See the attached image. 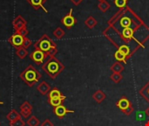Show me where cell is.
I'll list each match as a JSON object with an SVG mask.
<instances>
[{
	"instance_id": "6da1fadb",
	"label": "cell",
	"mask_w": 149,
	"mask_h": 126,
	"mask_svg": "<svg viewBox=\"0 0 149 126\" xmlns=\"http://www.w3.org/2000/svg\"><path fill=\"white\" fill-rule=\"evenodd\" d=\"M19 77L25 82V84H27V86L32 87L38 82V81L41 79L42 75L38 72V70H37L32 65H29L19 75Z\"/></svg>"
},
{
	"instance_id": "7a4b0ae2",
	"label": "cell",
	"mask_w": 149,
	"mask_h": 126,
	"mask_svg": "<svg viewBox=\"0 0 149 126\" xmlns=\"http://www.w3.org/2000/svg\"><path fill=\"white\" fill-rule=\"evenodd\" d=\"M64 67L58 60L54 57H51L42 66V69L52 79H54L62 70Z\"/></svg>"
},
{
	"instance_id": "3957f363",
	"label": "cell",
	"mask_w": 149,
	"mask_h": 126,
	"mask_svg": "<svg viewBox=\"0 0 149 126\" xmlns=\"http://www.w3.org/2000/svg\"><path fill=\"white\" fill-rule=\"evenodd\" d=\"M34 47L35 49H38L46 53L52 47H56V44L47 34H44L38 40L34 43Z\"/></svg>"
},
{
	"instance_id": "277c9868",
	"label": "cell",
	"mask_w": 149,
	"mask_h": 126,
	"mask_svg": "<svg viewBox=\"0 0 149 126\" xmlns=\"http://www.w3.org/2000/svg\"><path fill=\"white\" fill-rule=\"evenodd\" d=\"M47 56L48 55L45 52H43L38 49H34L30 54L31 60L37 65H40L41 63H44V61Z\"/></svg>"
},
{
	"instance_id": "5b68a950",
	"label": "cell",
	"mask_w": 149,
	"mask_h": 126,
	"mask_svg": "<svg viewBox=\"0 0 149 126\" xmlns=\"http://www.w3.org/2000/svg\"><path fill=\"white\" fill-rule=\"evenodd\" d=\"M8 42L16 49L23 46V43H24V37L21 36L17 32H15L9 39H8Z\"/></svg>"
},
{
	"instance_id": "8992f818",
	"label": "cell",
	"mask_w": 149,
	"mask_h": 126,
	"mask_svg": "<svg viewBox=\"0 0 149 126\" xmlns=\"http://www.w3.org/2000/svg\"><path fill=\"white\" fill-rule=\"evenodd\" d=\"M26 24H27L26 23V20L21 15H17L14 18V20L12 21V25H13V28H14L15 32L22 29L24 26H26Z\"/></svg>"
},
{
	"instance_id": "52a82bcc",
	"label": "cell",
	"mask_w": 149,
	"mask_h": 126,
	"mask_svg": "<svg viewBox=\"0 0 149 126\" xmlns=\"http://www.w3.org/2000/svg\"><path fill=\"white\" fill-rule=\"evenodd\" d=\"M27 3L30 4V5L34 9V10H38L39 8H42L45 12H48V11L45 9V3L46 2V0H26Z\"/></svg>"
},
{
	"instance_id": "ba28073f",
	"label": "cell",
	"mask_w": 149,
	"mask_h": 126,
	"mask_svg": "<svg viewBox=\"0 0 149 126\" xmlns=\"http://www.w3.org/2000/svg\"><path fill=\"white\" fill-rule=\"evenodd\" d=\"M61 22H62L66 27H68V28L72 27V26L75 24V18H74L72 17V10L70 11V12H69L65 17H64V18H62Z\"/></svg>"
},
{
	"instance_id": "9c48e42d",
	"label": "cell",
	"mask_w": 149,
	"mask_h": 126,
	"mask_svg": "<svg viewBox=\"0 0 149 126\" xmlns=\"http://www.w3.org/2000/svg\"><path fill=\"white\" fill-rule=\"evenodd\" d=\"M37 89H38V91L41 95H44L45 96V95H46V94L49 93V91L51 90V87H50V85L46 82L43 81V82H41V83H39L38 85Z\"/></svg>"
},
{
	"instance_id": "30bf717a",
	"label": "cell",
	"mask_w": 149,
	"mask_h": 126,
	"mask_svg": "<svg viewBox=\"0 0 149 126\" xmlns=\"http://www.w3.org/2000/svg\"><path fill=\"white\" fill-rule=\"evenodd\" d=\"M53 112H54V114H55L56 116H58V118H63L66 113H68V112H72V111H68V110H67L65 106H63V105H59V106L54 108Z\"/></svg>"
},
{
	"instance_id": "8fae6325",
	"label": "cell",
	"mask_w": 149,
	"mask_h": 126,
	"mask_svg": "<svg viewBox=\"0 0 149 126\" xmlns=\"http://www.w3.org/2000/svg\"><path fill=\"white\" fill-rule=\"evenodd\" d=\"M48 98H65V96H64L57 88H53L49 91Z\"/></svg>"
},
{
	"instance_id": "7c38bea8",
	"label": "cell",
	"mask_w": 149,
	"mask_h": 126,
	"mask_svg": "<svg viewBox=\"0 0 149 126\" xmlns=\"http://www.w3.org/2000/svg\"><path fill=\"white\" fill-rule=\"evenodd\" d=\"M21 116H20V113H18L16 110H11L7 115H6V118L9 120V122H12V121H15L18 118H20Z\"/></svg>"
},
{
	"instance_id": "4fadbf2b",
	"label": "cell",
	"mask_w": 149,
	"mask_h": 126,
	"mask_svg": "<svg viewBox=\"0 0 149 126\" xmlns=\"http://www.w3.org/2000/svg\"><path fill=\"white\" fill-rule=\"evenodd\" d=\"M16 54L19 59H24L28 54V51L24 46H20L16 49Z\"/></svg>"
},
{
	"instance_id": "5bb4252c",
	"label": "cell",
	"mask_w": 149,
	"mask_h": 126,
	"mask_svg": "<svg viewBox=\"0 0 149 126\" xmlns=\"http://www.w3.org/2000/svg\"><path fill=\"white\" fill-rule=\"evenodd\" d=\"M65 99V98H48V103L50 105H52L55 108V107H58L59 105H62L63 101Z\"/></svg>"
},
{
	"instance_id": "9a60e30c",
	"label": "cell",
	"mask_w": 149,
	"mask_h": 126,
	"mask_svg": "<svg viewBox=\"0 0 149 126\" xmlns=\"http://www.w3.org/2000/svg\"><path fill=\"white\" fill-rule=\"evenodd\" d=\"M40 124L38 118L35 116H31L28 120H27V125L28 126H38Z\"/></svg>"
},
{
	"instance_id": "2e32d148",
	"label": "cell",
	"mask_w": 149,
	"mask_h": 126,
	"mask_svg": "<svg viewBox=\"0 0 149 126\" xmlns=\"http://www.w3.org/2000/svg\"><path fill=\"white\" fill-rule=\"evenodd\" d=\"M20 111H32V105H31L29 102L25 101V102H24V103L20 105Z\"/></svg>"
},
{
	"instance_id": "e0dca14e",
	"label": "cell",
	"mask_w": 149,
	"mask_h": 126,
	"mask_svg": "<svg viewBox=\"0 0 149 126\" xmlns=\"http://www.w3.org/2000/svg\"><path fill=\"white\" fill-rule=\"evenodd\" d=\"M10 126H24L25 125V123L24 122V120L20 118L15 121H12V122H10L9 123Z\"/></svg>"
},
{
	"instance_id": "ac0fdd59",
	"label": "cell",
	"mask_w": 149,
	"mask_h": 126,
	"mask_svg": "<svg viewBox=\"0 0 149 126\" xmlns=\"http://www.w3.org/2000/svg\"><path fill=\"white\" fill-rule=\"evenodd\" d=\"M128 106H129V103L126 99H122L118 103V107L120 108L121 110H126Z\"/></svg>"
},
{
	"instance_id": "d6986e66",
	"label": "cell",
	"mask_w": 149,
	"mask_h": 126,
	"mask_svg": "<svg viewBox=\"0 0 149 126\" xmlns=\"http://www.w3.org/2000/svg\"><path fill=\"white\" fill-rule=\"evenodd\" d=\"M53 34L56 38L58 39H61L64 35V31L61 29V28H57L54 32H53Z\"/></svg>"
},
{
	"instance_id": "ffe728a7",
	"label": "cell",
	"mask_w": 149,
	"mask_h": 126,
	"mask_svg": "<svg viewBox=\"0 0 149 126\" xmlns=\"http://www.w3.org/2000/svg\"><path fill=\"white\" fill-rule=\"evenodd\" d=\"M123 35L125 36V37H127V38H130V37H132V35H133V30L131 29V28H129V27H127V28H125L124 30H123Z\"/></svg>"
},
{
	"instance_id": "44dd1931",
	"label": "cell",
	"mask_w": 149,
	"mask_h": 126,
	"mask_svg": "<svg viewBox=\"0 0 149 126\" xmlns=\"http://www.w3.org/2000/svg\"><path fill=\"white\" fill-rule=\"evenodd\" d=\"M31 44H32V41L28 38V37H24V43H23V46L24 47V48H29L31 46Z\"/></svg>"
},
{
	"instance_id": "7402d4cb",
	"label": "cell",
	"mask_w": 149,
	"mask_h": 126,
	"mask_svg": "<svg viewBox=\"0 0 149 126\" xmlns=\"http://www.w3.org/2000/svg\"><path fill=\"white\" fill-rule=\"evenodd\" d=\"M21 36H23L24 38V37H27V35H28V33H29V31H28V29H27V27L26 26H24V27H23L22 29H20V30H18V31H17Z\"/></svg>"
},
{
	"instance_id": "603a6c76",
	"label": "cell",
	"mask_w": 149,
	"mask_h": 126,
	"mask_svg": "<svg viewBox=\"0 0 149 126\" xmlns=\"http://www.w3.org/2000/svg\"><path fill=\"white\" fill-rule=\"evenodd\" d=\"M121 25L122 26H124V27H128L129 25H130V24H131V20L128 18H122L121 19Z\"/></svg>"
},
{
	"instance_id": "cb8c5ba5",
	"label": "cell",
	"mask_w": 149,
	"mask_h": 126,
	"mask_svg": "<svg viewBox=\"0 0 149 126\" xmlns=\"http://www.w3.org/2000/svg\"><path fill=\"white\" fill-rule=\"evenodd\" d=\"M31 111H20V116L23 117L24 118H29L31 116Z\"/></svg>"
},
{
	"instance_id": "d4e9b609",
	"label": "cell",
	"mask_w": 149,
	"mask_h": 126,
	"mask_svg": "<svg viewBox=\"0 0 149 126\" xmlns=\"http://www.w3.org/2000/svg\"><path fill=\"white\" fill-rule=\"evenodd\" d=\"M115 58L119 61H124V59L126 58V55L123 54L120 51H117L115 53Z\"/></svg>"
},
{
	"instance_id": "484cf974",
	"label": "cell",
	"mask_w": 149,
	"mask_h": 126,
	"mask_svg": "<svg viewBox=\"0 0 149 126\" xmlns=\"http://www.w3.org/2000/svg\"><path fill=\"white\" fill-rule=\"evenodd\" d=\"M119 51H120L123 54H125V55H127L128 53H129V48H128V46H121L120 47V50Z\"/></svg>"
},
{
	"instance_id": "4316f807",
	"label": "cell",
	"mask_w": 149,
	"mask_h": 126,
	"mask_svg": "<svg viewBox=\"0 0 149 126\" xmlns=\"http://www.w3.org/2000/svg\"><path fill=\"white\" fill-rule=\"evenodd\" d=\"M57 53V48L56 47H52L51 49L48 50V52H46L47 55L51 56V57H53L55 55V53Z\"/></svg>"
},
{
	"instance_id": "83f0119b",
	"label": "cell",
	"mask_w": 149,
	"mask_h": 126,
	"mask_svg": "<svg viewBox=\"0 0 149 126\" xmlns=\"http://www.w3.org/2000/svg\"><path fill=\"white\" fill-rule=\"evenodd\" d=\"M126 2H127V0H116L115 1V4L119 7H123L125 5Z\"/></svg>"
},
{
	"instance_id": "f1b7e54d",
	"label": "cell",
	"mask_w": 149,
	"mask_h": 126,
	"mask_svg": "<svg viewBox=\"0 0 149 126\" xmlns=\"http://www.w3.org/2000/svg\"><path fill=\"white\" fill-rule=\"evenodd\" d=\"M41 126H53L52 123L49 120V119H45L42 124H41Z\"/></svg>"
},
{
	"instance_id": "f546056e",
	"label": "cell",
	"mask_w": 149,
	"mask_h": 126,
	"mask_svg": "<svg viewBox=\"0 0 149 126\" xmlns=\"http://www.w3.org/2000/svg\"><path fill=\"white\" fill-rule=\"evenodd\" d=\"M3 103L2 101H0V105H3Z\"/></svg>"
},
{
	"instance_id": "4dcf8cb0",
	"label": "cell",
	"mask_w": 149,
	"mask_h": 126,
	"mask_svg": "<svg viewBox=\"0 0 149 126\" xmlns=\"http://www.w3.org/2000/svg\"><path fill=\"white\" fill-rule=\"evenodd\" d=\"M0 125H1V122H0Z\"/></svg>"
}]
</instances>
